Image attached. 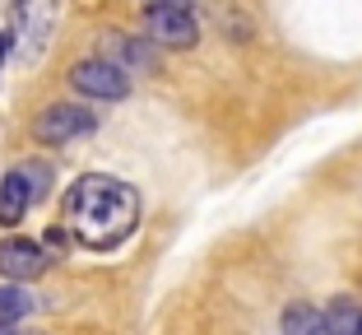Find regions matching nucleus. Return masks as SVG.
<instances>
[{
	"mask_svg": "<svg viewBox=\"0 0 362 335\" xmlns=\"http://www.w3.org/2000/svg\"><path fill=\"white\" fill-rule=\"evenodd\" d=\"M139 224V195L121 177L88 173L65 195V228L88 251H112L135 233Z\"/></svg>",
	"mask_w": 362,
	"mask_h": 335,
	"instance_id": "nucleus-1",
	"label": "nucleus"
},
{
	"mask_svg": "<svg viewBox=\"0 0 362 335\" xmlns=\"http://www.w3.org/2000/svg\"><path fill=\"white\" fill-rule=\"evenodd\" d=\"M144 23H149V38L163 47H195L200 38L191 0H144Z\"/></svg>",
	"mask_w": 362,
	"mask_h": 335,
	"instance_id": "nucleus-2",
	"label": "nucleus"
},
{
	"mask_svg": "<svg viewBox=\"0 0 362 335\" xmlns=\"http://www.w3.org/2000/svg\"><path fill=\"white\" fill-rule=\"evenodd\" d=\"M56 28V0H14V47H19L23 61H37Z\"/></svg>",
	"mask_w": 362,
	"mask_h": 335,
	"instance_id": "nucleus-3",
	"label": "nucleus"
},
{
	"mask_svg": "<svg viewBox=\"0 0 362 335\" xmlns=\"http://www.w3.org/2000/svg\"><path fill=\"white\" fill-rule=\"evenodd\" d=\"M70 84L75 93L84 98H103V103H117V98L130 93V75L121 70L117 61H107V56H88V61H75L70 65Z\"/></svg>",
	"mask_w": 362,
	"mask_h": 335,
	"instance_id": "nucleus-4",
	"label": "nucleus"
},
{
	"mask_svg": "<svg viewBox=\"0 0 362 335\" xmlns=\"http://www.w3.org/2000/svg\"><path fill=\"white\" fill-rule=\"evenodd\" d=\"M98 130V117L88 108H75V103H52V108L37 117V126H33V135L42 144H70L79 140V135H93Z\"/></svg>",
	"mask_w": 362,
	"mask_h": 335,
	"instance_id": "nucleus-5",
	"label": "nucleus"
},
{
	"mask_svg": "<svg viewBox=\"0 0 362 335\" xmlns=\"http://www.w3.org/2000/svg\"><path fill=\"white\" fill-rule=\"evenodd\" d=\"M47 271V251L33 238H5L0 242V275L14 284H28Z\"/></svg>",
	"mask_w": 362,
	"mask_h": 335,
	"instance_id": "nucleus-6",
	"label": "nucleus"
},
{
	"mask_svg": "<svg viewBox=\"0 0 362 335\" xmlns=\"http://www.w3.org/2000/svg\"><path fill=\"white\" fill-rule=\"evenodd\" d=\"M28 205H33L28 182H23V173H19V168H10V173L0 177V224H5V228H14L23 215H28Z\"/></svg>",
	"mask_w": 362,
	"mask_h": 335,
	"instance_id": "nucleus-7",
	"label": "nucleus"
},
{
	"mask_svg": "<svg viewBox=\"0 0 362 335\" xmlns=\"http://www.w3.org/2000/svg\"><path fill=\"white\" fill-rule=\"evenodd\" d=\"M325 326H330V335H362V298H334L330 307H325Z\"/></svg>",
	"mask_w": 362,
	"mask_h": 335,
	"instance_id": "nucleus-8",
	"label": "nucleus"
},
{
	"mask_svg": "<svg viewBox=\"0 0 362 335\" xmlns=\"http://www.w3.org/2000/svg\"><path fill=\"white\" fill-rule=\"evenodd\" d=\"M284 335H330V326L316 303H293L284 312Z\"/></svg>",
	"mask_w": 362,
	"mask_h": 335,
	"instance_id": "nucleus-9",
	"label": "nucleus"
},
{
	"mask_svg": "<svg viewBox=\"0 0 362 335\" xmlns=\"http://www.w3.org/2000/svg\"><path fill=\"white\" fill-rule=\"evenodd\" d=\"M33 312V298L19 289V284H0V326H14Z\"/></svg>",
	"mask_w": 362,
	"mask_h": 335,
	"instance_id": "nucleus-10",
	"label": "nucleus"
},
{
	"mask_svg": "<svg viewBox=\"0 0 362 335\" xmlns=\"http://www.w3.org/2000/svg\"><path fill=\"white\" fill-rule=\"evenodd\" d=\"M19 173H23V182H28V195H33V200H42L47 186H52V168L37 163V159H28V163H19Z\"/></svg>",
	"mask_w": 362,
	"mask_h": 335,
	"instance_id": "nucleus-11",
	"label": "nucleus"
},
{
	"mask_svg": "<svg viewBox=\"0 0 362 335\" xmlns=\"http://www.w3.org/2000/svg\"><path fill=\"white\" fill-rule=\"evenodd\" d=\"M10 52H14V33H10V28H0V61H5Z\"/></svg>",
	"mask_w": 362,
	"mask_h": 335,
	"instance_id": "nucleus-12",
	"label": "nucleus"
},
{
	"mask_svg": "<svg viewBox=\"0 0 362 335\" xmlns=\"http://www.w3.org/2000/svg\"><path fill=\"white\" fill-rule=\"evenodd\" d=\"M0 335H14V326H0Z\"/></svg>",
	"mask_w": 362,
	"mask_h": 335,
	"instance_id": "nucleus-13",
	"label": "nucleus"
}]
</instances>
